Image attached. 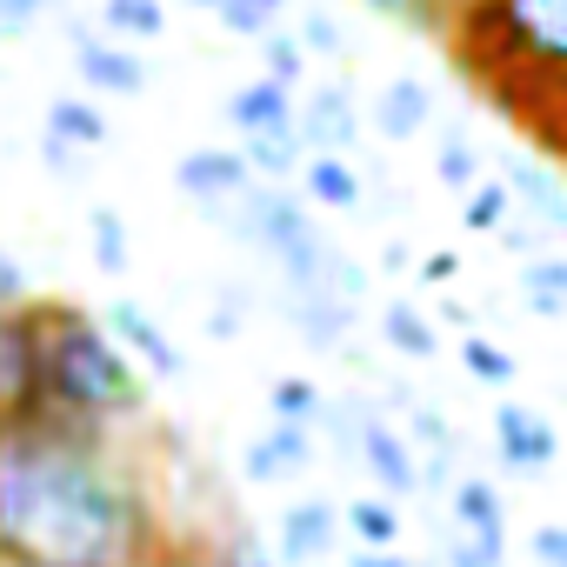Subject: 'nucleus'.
I'll list each match as a JSON object with an SVG mask.
<instances>
[{"instance_id":"nucleus-1","label":"nucleus","mask_w":567,"mask_h":567,"mask_svg":"<svg viewBox=\"0 0 567 567\" xmlns=\"http://www.w3.org/2000/svg\"><path fill=\"white\" fill-rule=\"evenodd\" d=\"M167 540L174 527L127 434H87L48 414H0V560L154 567Z\"/></svg>"},{"instance_id":"nucleus-2","label":"nucleus","mask_w":567,"mask_h":567,"mask_svg":"<svg viewBox=\"0 0 567 567\" xmlns=\"http://www.w3.org/2000/svg\"><path fill=\"white\" fill-rule=\"evenodd\" d=\"M461 74L534 141H567V0H454L441 21Z\"/></svg>"},{"instance_id":"nucleus-3","label":"nucleus","mask_w":567,"mask_h":567,"mask_svg":"<svg viewBox=\"0 0 567 567\" xmlns=\"http://www.w3.org/2000/svg\"><path fill=\"white\" fill-rule=\"evenodd\" d=\"M28 414L87 427V434H134L147 427V374L121 354V341L101 328L81 301H41L34 295V401Z\"/></svg>"},{"instance_id":"nucleus-4","label":"nucleus","mask_w":567,"mask_h":567,"mask_svg":"<svg viewBox=\"0 0 567 567\" xmlns=\"http://www.w3.org/2000/svg\"><path fill=\"white\" fill-rule=\"evenodd\" d=\"M234 240H247L274 274H280V295H301V301H348L361 308L368 301V267L334 240L321 234L315 207L288 187V181H254L227 220Z\"/></svg>"},{"instance_id":"nucleus-5","label":"nucleus","mask_w":567,"mask_h":567,"mask_svg":"<svg viewBox=\"0 0 567 567\" xmlns=\"http://www.w3.org/2000/svg\"><path fill=\"white\" fill-rule=\"evenodd\" d=\"M174 187H181V200H187L200 220L227 227L234 207H240V194L254 187V174H247L240 147H187V154L174 161Z\"/></svg>"},{"instance_id":"nucleus-6","label":"nucleus","mask_w":567,"mask_h":567,"mask_svg":"<svg viewBox=\"0 0 567 567\" xmlns=\"http://www.w3.org/2000/svg\"><path fill=\"white\" fill-rule=\"evenodd\" d=\"M68 28V54H74V74L87 81V87H101V94H114V101H141L147 94V61H141V48H121V41H107L94 21H61Z\"/></svg>"},{"instance_id":"nucleus-7","label":"nucleus","mask_w":567,"mask_h":567,"mask_svg":"<svg viewBox=\"0 0 567 567\" xmlns=\"http://www.w3.org/2000/svg\"><path fill=\"white\" fill-rule=\"evenodd\" d=\"M295 134H301L308 154H348L354 161V147L368 134V114H361L348 81H321V87H308L295 101Z\"/></svg>"},{"instance_id":"nucleus-8","label":"nucleus","mask_w":567,"mask_h":567,"mask_svg":"<svg viewBox=\"0 0 567 567\" xmlns=\"http://www.w3.org/2000/svg\"><path fill=\"white\" fill-rule=\"evenodd\" d=\"M101 328L121 341V354H127V361H134L147 381H181V374H187V354H181V341H174V334H167V328H161V321L141 308V301H127V295H121V301H107Z\"/></svg>"},{"instance_id":"nucleus-9","label":"nucleus","mask_w":567,"mask_h":567,"mask_svg":"<svg viewBox=\"0 0 567 567\" xmlns=\"http://www.w3.org/2000/svg\"><path fill=\"white\" fill-rule=\"evenodd\" d=\"M494 454H501L507 474L540 481V474L560 461V434H554V421H547L540 408H527V401H501V408H494Z\"/></svg>"},{"instance_id":"nucleus-10","label":"nucleus","mask_w":567,"mask_h":567,"mask_svg":"<svg viewBox=\"0 0 567 567\" xmlns=\"http://www.w3.org/2000/svg\"><path fill=\"white\" fill-rule=\"evenodd\" d=\"M334 540H341V507L321 494L288 501L274 514V554L288 567H334Z\"/></svg>"},{"instance_id":"nucleus-11","label":"nucleus","mask_w":567,"mask_h":567,"mask_svg":"<svg viewBox=\"0 0 567 567\" xmlns=\"http://www.w3.org/2000/svg\"><path fill=\"white\" fill-rule=\"evenodd\" d=\"M501 187L547 240H567V181L554 167H540L534 154H501Z\"/></svg>"},{"instance_id":"nucleus-12","label":"nucleus","mask_w":567,"mask_h":567,"mask_svg":"<svg viewBox=\"0 0 567 567\" xmlns=\"http://www.w3.org/2000/svg\"><path fill=\"white\" fill-rule=\"evenodd\" d=\"M308 467H315V434L308 427H274L267 421V434H254L240 447V481L247 487H288Z\"/></svg>"},{"instance_id":"nucleus-13","label":"nucleus","mask_w":567,"mask_h":567,"mask_svg":"<svg viewBox=\"0 0 567 567\" xmlns=\"http://www.w3.org/2000/svg\"><path fill=\"white\" fill-rule=\"evenodd\" d=\"M41 141H61V147H74V154L94 161L101 147H114V121H107V107L87 101V94H54L48 114H41Z\"/></svg>"},{"instance_id":"nucleus-14","label":"nucleus","mask_w":567,"mask_h":567,"mask_svg":"<svg viewBox=\"0 0 567 567\" xmlns=\"http://www.w3.org/2000/svg\"><path fill=\"white\" fill-rule=\"evenodd\" d=\"M434 127V87L421 74H394L374 94V134L381 141H421Z\"/></svg>"},{"instance_id":"nucleus-15","label":"nucleus","mask_w":567,"mask_h":567,"mask_svg":"<svg viewBox=\"0 0 567 567\" xmlns=\"http://www.w3.org/2000/svg\"><path fill=\"white\" fill-rule=\"evenodd\" d=\"M295 181H301V200H308V207H328V214H361V207H368V200H361L368 181H361V167H354L348 154H308Z\"/></svg>"},{"instance_id":"nucleus-16","label":"nucleus","mask_w":567,"mask_h":567,"mask_svg":"<svg viewBox=\"0 0 567 567\" xmlns=\"http://www.w3.org/2000/svg\"><path fill=\"white\" fill-rule=\"evenodd\" d=\"M447 527L474 540H507V501L487 474H454L447 487Z\"/></svg>"},{"instance_id":"nucleus-17","label":"nucleus","mask_w":567,"mask_h":567,"mask_svg":"<svg viewBox=\"0 0 567 567\" xmlns=\"http://www.w3.org/2000/svg\"><path fill=\"white\" fill-rule=\"evenodd\" d=\"M274 308H280V321H288L308 348H321V354L348 348V334H354V321H361V308H348V301H301V295H280Z\"/></svg>"},{"instance_id":"nucleus-18","label":"nucleus","mask_w":567,"mask_h":567,"mask_svg":"<svg viewBox=\"0 0 567 567\" xmlns=\"http://www.w3.org/2000/svg\"><path fill=\"white\" fill-rule=\"evenodd\" d=\"M227 121H234V134H274V127H295V87H280V81L254 74L247 87L227 94Z\"/></svg>"},{"instance_id":"nucleus-19","label":"nucleus","mask_w":567,"mask_h":567,"mask_svg":"<svg viewBox=\"0 0 567 567\" xmlns=\"http://www.w3.org/2000/svg\"><path fill=\"white\" fill-rule=\"evenodd\" d=\"M514 288H520V308L527 315L567 321V254H527L520 274H514Z\"/></svg>"},{"instance_id":"nucleus-20","label":"nucleus","mask_w":567,"mask_h":567,"mask_svg":"<svg viewBox=\"0 0 567 567\" xmlns=\"http://www.w3.org/2000/svg\"><path fill=\"white\" fill-rule=\"evenodd\" d=\"M381 341L401 361H434L441 354V328H434V315L421 301H388L381 308Z\"/></svg>"},{"instance_id":"nucleus-21","label":"nucleus","mask_w":567,"mask_h":567,"mask_svg":"<svg viewBox=\"0 0 567 567\" xmlns=\"http://www.w3.org/2000/svg\"><path fill=\"white\" fill-rule=\"evenodd\" d=\"M401 527H408L401 501H388L374 487L341 507V534H354V547H401Z\"/></svg>"},{"instance_id":"nucleus-22","label":"nucleus","mask_w":567,"mask_h":567,"mask_svg":"<svg viewBox=\"0 0 567 567\" xmlns=\"http://www.w3.org/2000/svg\"><path fill=\"white\" fill-rule=\"evenodd\" d=\"M240 161H247L254 181H295L308 147H301L295 127H274V134H240Z\"/></svg>"},{"instance_id":"nucleus-23","label":"nucleus","mask_w":567,"mask_h":567,"mask_svg":"<svg viewBox=\"0 0 567 567\" xmlns=\"http://www.w3.org/2000/svg\"><path fill=\"white\" fill-rule=\"evenodd\" d=\"M321 414H328V394L308 374H280L267 388V421L274 427H308V434H321Z\"/></svg>"},{"instance_id":"nucleus-24","label":"nucleus","mask_w":567,"mask_h":567,"mask_svg":"<svg viewBox=\"0 0 567 567\" xmlns=\"http://www.w3.org/2000/svg\"><path fill=\"white\" fill-rule=\"evenodd\" d=\"M101 34L121 48H147L167 34V0H101Z\"/></svg>"},{"instance_id":"nucleus-25","label":"nucleus","mask_w":567,"mask_h":567,"mask_svg":"<svg viewBox=\"0 0 567 567\" xmlns=\"http://www.w3.org/2000/svg\"><path fill=\"white\" fill-rule=\"evenodd\" d=\"M87 247H94V267H101V274H127L134 247H127V220H121V207L87 200Z\"/></svg>"},{"instance_id":"nucleus-26","label":"nucleus","mask_w":567,"mask_h":567,"mask_svg":"<svg viewBox=\"0 0 567 567\" xmlns=\"http://www.w3.org/2000/svg\"><path fill=\"white\" fill-rule=\"evenodd\" d=\"M461 374L474 381V388H514V374H520V361L501 348V341H487L481 328L461 341Z\"/></svg>"},{"instance_id":"nucleus-27","label":"nucleus","mask_w":567,"mask_h":567,"mask_svg":"<svg viewBox=\"0 0 567 567\" xmlns=\"http://www.w3.org/2000/svg\"><path fill=\"white\" fill-rule=\"evenodd\" d=\"M254 48H260V74H267V81H280V87H301V81H308V48H301L288 28H267Z\"/></svg>"},{"instance_id":"nucleus-28","label":"nucleus","mask_w":567,"mask_h":567,"mask_svg":"<svg viewBox=\"0 0 567 567\" xmlns=\"http://www.w3.org/2000/svg\"><path fill=\"white\" fill-rule=\"evenodd\" d=\"M295 0H220L214 8V21L234 34V41H260L267 28H280V14H288Z\"/></svg>"},{"instance_id":"nucleus-29","label":"nucleus","mask_w":567,"mask_h":567,"mask_svg":"<svg viewBox=\"0 0 567 567\" xmlns=\"http://www.w3.org/2000/svg\"><path fill=\"white\" fill-rule=\"evenodd\" d=\"M434 174H441V187H454V194H467L474 181H481V147L461 134V127H447L441 141H434Z\"/></svg>"},{"instance_id":"nucleus-30","label":"nucleus","mask_w":567,"mask_h":567,"mask_svg":"<svg viewBox=\"0 0 567 567\" xmlns=\"http://www.w3.org/2000/svg\"><path fill=\"white\" fill-rule=\"evenodd\" d=\"M507 214H514V200H507L501 174H494V181H474V187L461 194V227H467V234H494Z\"/></svg>"},{"instance_id":"nucleus-31","label":"nucleus","mask_w":567,"mask_h":567,"mask_svg":"<svg viewBox=\"0 0 567 567\" xmlns=\"http://www.w3.org/2000/svg\"><path fill=\"white\" fill-rule=\"evenodd\" d=\"M361 8L394 28H414V34H441V21H447V0H361Z\"/></svg>"},{"instance_id":"nucleus-32","label":"nucleus","mask_w":567,"mask_h":567,"mask_svg":"<svg viewBox=\"0 0 567 567\" xmlns=\"http://www.w3.org/2000/svg\"><path fill=\"white\" fill-rule=\"evenodd\" d=\"M247 315H254V288H240V280H220V301L207 308V334H214V341H234V334L247 328Z\"/></svg>"},{"instance_id":"nucleus-33","label":"nucleus","mask_w":567,"mask_h":567,"mask_svg":"<svg viewBox=\"0 0 567 567\" xmlns=\"http://www.w3.org/2000/svg\"><path fill=\"white\" fill-rule=\"evenodd\" d=\"M295 41L308 48V61H315V54H328V61H334V54H348V34H341V21H334L328 8H308V14H301V34H295Z\"/></svg>"},{"instance_id":"nucleus-34","label":"nucleus","mask_w":567,"mask_h":567,"mask_svg":"<svg viewBox=\"0 0 567 567\" xmlns=\"http://www.w3.org/2000/svg\"><path fill=\"white\" fill-rule=\"evenodd\" d=\"M441 567H507V540H474V534H454V527H447Z\"/></svg>"},{"instance_id":"nucleus-35","label":"nucleus","mask_w":567,"mask_h":567,"mask_svg":"<svg viewBox=\"0 0 567 567\" xmlns=\"http://www.w3.org/2000/svg\"><path fill=\"white\" fill-rule=\"evenodd\" d=\"M34 301V280H28V267L0 247V315H14V308H28Z\"/></svg>"},{"instance_id":"nucleus-36","label":"nucleus","mask_w":567,"mask_h":567,"mask_svg":"<svg viewBox=\"0 0 567 567\" xmlns=\"http://www.w3.org/2000/svg\"><path fill=\"white\" fill-rule=\"evenodd\" d=\"M54 8H61V0H0V34L14 41V34H28L34 21H48Z\"/></svg>"},{"instance_id":"nucleus-37","label":"nucleus","mask_w":567,"mask_h":567,"mask_svg":"<svg viewBox=\"0 0 567 567\" xmlns=\"http://www.w3.org/2000/svg\"><path fill=\"white\" fill-rule=\"evenodd\" d=\"M527 554H534L540 567H567V520H540V527L527 534Z\"/></svg>"},{"instance_id":"nucleus-38","label":"nucleus","mask_w":567,"mask_h":567,"mask_svg":"<svg viewBox=\"0 0 567 567\" xmlns=\"http://www.w3.org/2000/svg\"><path fill=\"white\" fill-rule=\"evenodd\" d=\"M494 234H501V247H507L514 260H527V254H547V234H540L534 220H514V214H507V220H501Z\"/></svg>"},{"instance_id":"nucleus-39","label":"nucleus","mask_w":567,"mask_h":567,"mask_svg":"<svg viewBox=\"0 0 567 567\" xmlns=\"http://www.w3.org/2000/svg\"><path fill=\"white\" fill-rule=\"evenodd\" d=\"M41 167H54V174L81 181V174H87V154H74V147H61V141H41Z\"/></svg>"},{"instance_id":"nucleus-40","label":"nucleus","mask_w":567,"mask_h":567,"mask_svg":"<svg viewBox=\"0 0 567 567\" xmlns=\"http://www.w3.org/2000/svg\"><path fill=\"white\" fill-rule=\"evenodd\" d=\"M414 274L427 280V288H447V280L461 274V254H421V260H414Z\"/></svg>"},{"instance_id":"nucleus-41","label":"nucleus","mask_w":567,"mask_h":567,"mask_svg":"<svg viewBox=\"0 0 567 567\" xmlns=\"http://www.w3.org/2000/svg\"><path fill=\"white\" fill-rule=\"evenodd\" d=\"M341 567H414V560H408L401 547H354Z\"/></svg>"},{"instance_id":"nucleus-42","label":"nucleus","mask_w":567,"mask_h":567,"mask_svg":"<svg viewBox=\"0 0 567 567\" xmlns=\"http://www.w3.org/2000/svg\"><path fill=\"white\" fill-rule=\"evenodd\" d=\"M381 274H414V247L408 240H388L381 247Z\"/></svg>"},{"instance_id":"nucleus-43","label":"nucleus","mask_w":567,"mask_h":567,"mask_svg":"<svg viewBox=\"0 0 567 567\" xmlns=\"http://www.w3.org/2000/svg\"><path fill=\"white\" fill-rule=\"evenodd\" d=\"M187 8H200V14H214V8H220V0H187Z\"/></svg>"},{"instance_id":"nucleus-44","label":"nucleus","mask_w":567,"mask_h":567,"mask_svg":"<svg viewBox=\"0 0 567 567\" xmlns=\"http://www.w3.org/2000/svg\"><path fill=\"white\" fill-rule=\"evenodd\" d=\"M414 567H441V560H414Z\"/></svg>"},{"instance_id":"nucleus-45","label":"nucleus","mask_w":567,"mask_h":567,"mask_svg":"<svg viewBox=\"0 0 567 567\" xmlns=\"http://www.w3.org/2000/svg\"><path fill=\"white\" fill-rule=\"evenodd\" d=\"M554 154H560V161H567V141H560V147H554Z\"/></svg>"},{"instance_id":"nucleus-46","label":"nucleus","mask_w":567,"mask_h":567,"mask_svg":"<svg viewBox=\"0 0 567 567\" xmlns=\"http://www.w3.org/2000/svg\"><path fill=\"white\" fill-rule=\"evenodd\" d=\"M0 567H21V560H0Z\"/></svg>"},{"instance_id":"nucleus-47","label":"nucleus","mask_w":567,"mask_h":567,"mask_svg":"<svg viewBox=\"0 0 567 567\" xmlns=\"http://www.w3.org/2000/svg\"><path fill=\"white\" fill-rule=\"evenodd\" d=\"M447 8H454V0H447Z\"/></svg>"}]
</instances>
